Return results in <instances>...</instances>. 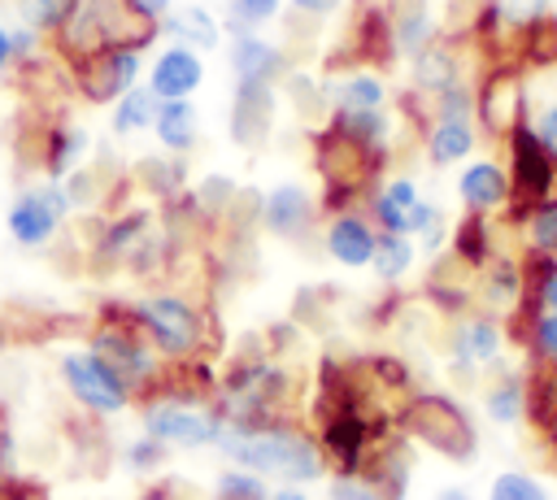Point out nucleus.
Listing matches in <instances>:
<instances>
[{"label":"nucleus","instance_id":"f257e3e1","mask_svg":"<svg viewBox=\"0 0 557 500\" xmlns=\"http://www.w3.org/2000/svg\"><path fill=\"white\" fill-rule=\"evenodd\" d=\"M213 448L222 457H231V465L252 470L261 478H278L287 487H300V483H313L326 474V457H322L318 439L292 417H274V422L244 426V430L222 426Z\"/></svg>","mask_w":557,"mask_h":500},{"label":"nucleus","instance_id":"f03ea898","mask_svg":"<svg viewBox=\"0 0 557 500\" xmlns=\"http://www.w3.org/2000/svg\"><path fill=\"white\" fill-rule=\"evenodd\" d=\"M396 430L409 443H422L448 461H474L479 452L474 417L461 409V400L444 391H409L396 409Z\"/></svg>","mask_w":557,"mask_h":500},{"label":"nucleus","instance_id":"7ed1b4c3","mask_svg":"<svg viewBox=\"0 0 557 500\" xmlns=\"http://www.w3.org/2000/svg\"><path fill=\"white\" fill-rule=\"evenodd\" d=\"M131 322L139 326V335L157 348L161 361H187V357H205L213 348L209 339V322L205 313L183 296V291H152L126 304Z\"/></svg>","mask_w":557,"mask_h":500},{"label":"nucleus","instance_id":"20e7f679","mask_svg":"<svg viewBox=\"0 0 557 500\" xmlns=\"http://www.w3.org/2000/svg\"><path fill=\"white\" fill-rule=\"evenodd\" d=\"M505 148H509V222H522L535 204L557 196V157L535 139V130L527 126V117L518 126L505 130Z\"/></svg>","mask_w":557,"mask_h":500},{"label":"nucleus","instance_id":"39448f33","mask_svg":"<svg viewBox=\"0 0 557 500\" xmlns=\"http://www.w3.org/2000/svg\"><path fill=\"white\" fill-rule=\"evenodd\" d=\"M139 422H144V435L161 439L165 448H183V452L213 448L222 435L218 409L209 400H183V396H144Z\"/></svg>","mask_w":557,"mask_h":500},{"label":"nucleus","instance_id":"423d86ee","mask_svg":"<svg viewBox=\"0 0 557 500\" xmlns=\"http://www.w3.org/2000/svg\"><path fill=\"white\" fill-rule=\"evenodd\" d=\"M57 374H61V387L70 391V400L78 409H87L91 417H117L131 409L135 391L91 352V348H70L57 357Z\"/></svg>","mask_w":557,"mask_h":500},{"label":"nucleus","instance_id":"0eeeda50","mask_svg":"<svg viewBox=\"0 0 557 500\" xmlns=\"http://www.w3.org/2000/svg\"><path fill=\"white\" fill-rule=\"evenodd\" d=\"M70 213H74V204H70L65 187L57 178H48L39 187L17 191V200L4 213V226L17 248H48L57 239V230L70 222Z\"/></svg>","mask_w":557,"mask_h":500},{"label":"nucleus","instance_id":"6e6552de","mask_svg":"<svg viewBox=\"0 0 557 500\" xmlns=\"http://www.w3.org/2000/svg\"><path fill=\"white\" fill-rule=\"evenodd\" d=\"M139 65H144L139 48H100L91 57L70 61V83L83 100L113 104L122 91H131L139 83Z\"/></svg>","mask_w":557,"mask_h":500},{"label":"nucleus","instance_id":"1a4fd4ad","mask_svg":"<svg viewBox=\"0 0 557 500\" xmlns=\"http://www.w3.org/2000/svg\"><path fill=\"white\" fill-rule=\"evenodd\" d=\"M505 343H509V330H505V322L500 317H492V313H461L457 317V326H453V335H448V365L461 374V378H479V370H487V365H496L500 361V352H505Z\"/></svg>","mask_w":557,"mask_h":500},{"label":"nucleus","instance_id":"9d476101","mask_svg":"<svg viewBox=\"0 0 557 500\" xmlns=\"http://www.w3.org/2000/svg\"><path fill=\"white\" fill-rule=\"evenodd\" d=\"M274 113H278V91L274 83H235V100H231V139L239 148H261L274 130Z\"/></svg>","mask_w":557,"mask_h":500},{"label":"nucleus","instance_id":"9b49d317","mask_svg":"<svg viewBox=\"0 0 557 500\" xmlns=\"http://www.w3.org/2000/svg\"><path fill=\"white\" fill-rule=\"evenodd\" d=\"M313 217H318V200L309 196V187H300V183H278V187H270V191L261 196V217H257V222L265 226V235L296 243L300 235H309Z\"/></svg>","mask_w":557,"mask_h":500},{"label":"nucleus","instance_id":"f8f14e48","mask_svg":"<svg viewBox=\"0 0 557 500\" xmlns=\"http://www.w3.org/2000/svg\"><path fill=\"white\" fill-rule=\"evenodd\" d=\"M205 83V61L196 48L187 43H165L157 57H152V70H148V87L157 100H191Z\"/></svg>","mask_w":557,"mask_h":500},{"label":"nucleus","instance_id":"ddd939ff","mask_svg":"<svg viewBox=\"0 0 557 500\" xmlns=\"http://www.w3.org/2000/svg\"><path fill=\"white\" fill-rule=\"evenodd\" d=\"M457 200H461L466 213H483V217L505 213L509 209V174H505V165L492 161V157H474L470 165H461Z\"/></svg>","mask_w":557,"mask_h":500},{"label":"nucleus","instance_id":"4468645a","mask_svg":"<svg viewBox=\"0 0 557 500\" xmlns=\"http://www.w3.org/2000/svg\"><path fill=\"white\" fill-rule=\"evenodd\" d=\"M374 243H379V230L366 213L357 209H339L331 222H326V235H322V248L335 265L344 270H366L370 257H374Z\"/></svg>","mask_w":557,"mask_h":500},{"label":"nucleus","instance_id":"2eb2a0df","mask_svg":"<svg viewBox=\"0 0 557 500\" xmlns=\"http://www.w3.org/2000/svg\"><path fill=\"white\" fill-rule=\"evenodd\" d=\"M483 313L492 317H513L527 300V278H522V257H492L483 270H479V287H474Z\"/></svg>","mask_w":557,"mask_h":500},{"label":"nucleus","instance_id":"dca6fc26","mask_svg":"<svg viewBox=\"0 0 557 500\" xmlns=\"http://www.w3.org/2000/svg\"><path fill=\"white\" fill-rule=\"evenodd\" d=\"M409 83L426 100L448 91L453 83H466V61H461L457 43L453 39H431L422 52H413L409 57Z\"/></svg>","mask_w":557,"mask_h":500},{"label":"nucleus","instance_id":"f3484780","mask_svg":"<svg viewBox=\"0 0 557 500\" xmlns=\"http://www.w3.org/2000/svg\"><path fill=\"white\" fill-rule=\"evenodd\" d=\"M418 204H422L418 183H413L409 174H392L387 183H379V187H374V196H370V217H374V226H379V230L409 235Z\"/></svg>","mask_w":557,"mask_h":500},{"label":"nucleus","instance_id":"a211bd4d","mask_svg":"<svg viewBox=\"0 0 557 500\" xmlns=\"http://www.w3.org/2000/svg\"><path fill=\"white\" fill-rule=\"evenodd\" d=\"M231 70H235V83H278V78H287V57H283V48H274L270 39L248 30V35L231 39Z\"/></svg>","mask_w":557,"mask_h":500},{"label":"nucleus","instance_id":"6ab92c4d","mask_svg":"<svg viewBox=\"0 0 557 500\" xmlns=\"http://www.w3.org/2000/svg\"><path fill=\"white\" fill-rule=\"evenodd\" d=\"M422 148H426V161L435 170L470 161V152L479 148V122L474 117H431L426 135H422Z\"/></svg>","mask_w":557,"mask_h":500},{"label":"nucleus","instance_id":"aec40b11","mask_svg":"<svg viewBox=\"0 0 557 500\" xmlns=\"http://www.w3.org/2000/svg\"><path fill=\"white\" fill-rule=\"evenodd\" d=\"M483 417L492 426L527 422V374L522 370H496L483 383Z\"/></svg>","mask_w":557,"mask_h":500},{"label":"nucleus","instance_id":"412c9836","mask_svg":"<svg viewBox=\"0 0 557 500\" xmlns=\"http://www.w3.org/2000/svg\"><path fill=\"white\" fill-rule=\"evenodd\" d=\"M387 22H392V48H396V57H413L431 39H440V22H435V13H431L426 0H396L392 13H387Z\"/></svg>","mask_w":557,"mask_h":500},{"label":"nucleus","instance_id":"4be33fe9","mask_svg":"<svg viewBox=\"0 0 557 500\" xmlns=\"http://www.w3.org/2000/svg\"><path fill=\"white\" fill-rule=\"evenodd\" d=\"M152 135L170 157H187L200 143V113L191 100H161L152 117Z\"/></svg>","mask_w":557,"mask_h":500},{"label":"nucleus","instance_id":"5701e85b","mask_svg":"<svg viewBox=\"0 0 557 500\" xmlns=\"http://www.w3.org/2000/svg\"><path fill=\"white\" fill-rule=\"evenodd\" d=\"M157 26H161V35H170V43H187V48H196V52H209V48L222 43V22H218L209 9H200V4L170 9Z\"/></svg>","mask_w":557,"mask_h":500},{"label":"nucleus","instance_id":"b1692460","mask_svg":"<svg viewBox=\"0 0 557 500\" xmlns=\"http://www.w3.org/2000/svg\"><path fill=\"white\" fill-rule=\"evenodd\" d=\"M83 152H87V130L74 126V122H57V126L44 130V143H39V170H44L48 178L61 183L70 170H78Z\"/></svg>","mask_w":557,"mask_h":500},{"label":"nucleus","instance_id":"393cba45","mask_svg":"<svg viewBox=\"0 0 557 500\" xmlns=\"http://www.w3.org/2000/svg\"><path fill=\"white\" fill-rule=\"evenodd\" d=\"M448 252L466 265V270H483L492 257H496V235H492V217H483V213H466L457 226H453V235H448Z\"/></svg>","mask_w":557,"mask_h":500},{"label":"nucleus","instance_id":"a878e982","mask_svg":"<svg viewBox=\"0 0 557 500\" xmlns=\"http://www.w3.org/2000/svg\"><path fill=\"white\" fill-rule=\"evenodd\" d=\"M331 109H387V83L374 70H348L326 87Z\"/></svg>","mask_w":557,"mask_h":500},{"label":"nucleus","instance_id":"bb28decb","mask_svg":"<svg viewBox=\"0 0 557 500\" xmlns=\"http://www.w3.org/2000/svg\"><path fill=\"white\" fill-rule=\"evenodd\" d=\"M157 96H152V87L148 83H135L131 91H122L117 100H113V135L117 139H131V135H139V130H152V117H157Z\"/></svg>","mask_w":557,"mask_h":500},{"label":"nucleus","instance_id":"cd10ccee","mask_svg":"<svg viewBox=\"0 0 557 500\" xmlns=\"http://www.w3.org/2000/svg\"><path fill=\"white\" fill-rule=\"evenodd\" d=\"M418 261V243L409 235H392V230H379V243H374V257H370V270L383 278V283H400Z\"/></svg>","mask_w":557,"mask_h":500},{"label":"nucleus","instance_id":"c85d7f7f","mask_svg":"<svg viewBox=\"0 0 557 500\" xmlns=\"http://www.w3.org/2000/svg\"><path fill=\"white\" fill-rule=\"evenodd\" d=\"M513 322H522V343L535 352V361H544V365H557V313L553 309H535V313H527V309H518L513 317H505V326H513Z\"/></svg>","mask_w":557,"mask_h":500},{"label":"nucleus","instance_id":"c756f323","mask_svg":"<svg viewBox=\"0 0 557 500\" xmlns=\"http://www.w3.org/2000/svg\"><path fill=\"white\" fill-rule=\"evenodd\" d=\"M135 174L144 178L148 196H157V200H174V196L183 191L187 165H183V157H170V161H161V157H144Z\"/></svg>","mask_w":557,"mask_h":500},{"label":"nucleus","instance_id":"7c9ffc66","mask_svg":"<svg viewBox=\"0 0 557 500\" xmlns=\"http://www.w3.org/2000/svg\"><path fill=\"white\" fill-rule=\"evenodd\" d=\"M518 226H522V239H527L531 252H548V257H557V196L544 200V204H535Z\"/></svg>","mask_w":557,"mask_h":500},{"label":"nucleus","instance_id":"2f4dec72","mask_svg":"<svg viewBox=\"0 0 557 500\" xmlns=\"http://www.w3.org/2000/svg\"><path fill=\"white\" fill-rule=\"evenodd\" d=\"M78 0H17L22 26H35L39 35H57L70 17H74Z\"/></svg>","mask_w":557,"mask_h":500},{"label":"nucleus","instance_id":"473e14b6","mask_svg":"<svg viewBox=\"0 0 557 500\" xmlns=\"http://www.w3.org/2000/svg\"><path fill=\"white\" fill-rule=\"evenodd\" d=\"M487 500H553L548 487L527 470H500L487 487Z\"/></svg>","mask_w":557,"mask_h":500},{"label":"nucleus","instance_id":"72a5a7b5","mask_svg":"<svg viewBox=\"0 0 557 500\" xmlns=\"http://www.w3.org/2000/svg\"><path fill=\"white\" fill-rule=\"evenodd\" d=\"M265 496H270L265 478L252 474V470H239V465L222 470L218 483H213V500H265Z\"/></svg>","mask_w":557,"mask_h":500},{"label":"nucleus","instance_id":"f704fd0d","mask_svg":"<svg viewBox=\"0 0 557 500\" xmlns=\"http://www.w3.org/2000/svg\"><path fill=\"white\" fill-rule=\"evenodd\" d=\"M196 209L200 213H209V222L213 217H222V213H231L235 209V200H239V187H235V178H226V174H209L200 187H196Z\"/></svg>","mask_w":557,"mask_h":500},{"label":"nucleus","instance_id":"c9c22d12","mask_svg":"<svg viewBox=\"0 0 557 500\" xmlns=\"http://www.w3.org/2000/svg\"><path fill=\"white\" fill-rule=\"evenodd\" d=\"M527 126H531L535 139L557 157V87H548L540 100L527 96Z\"/></svg>","mask_w":557,"mask_h":500},{"label":"nucleus","instance_id":"e433bc0d","mask_svg":"<svg viewBox=\"0 0 557 500\" xmlns=\"http://www.w3.org/2000/svg\"><path fill=\"white\" fill-rule=\"evenodd\" d=\"M278 4H283V0H231V22H226V30H231V35H248V30H257L261 22L278 17Z\"/></svg>","mask_w":557,"mask_h":500},{"label":"nucleus","instance_id":"4c0bfd02","mask_svg":"<svg viewBox=\"0 0 557 500\" xmlns=\"http://www.w3.org/2000/svg\"><path fill=\"white\" fill-rule=\"evenodd\" d=\"M496 4V13H500V22L518 35L522 26H531V22H540V17H548L553 13V4L557 0H492Z\"/></svg>","mask_w":557,"mask_h":500},{"label":"nucleus","instance_id":"58836bf2","mask_svg":"<svg viewBox=\"0 0 557 500\" xmlns=\"http://www.w3.org/2000/svg\"><path fill=\"white\" fill-rule=\"evenodd\" d=\"M165 457H170V448H165L161 439H152V435H144V439H131V443H126V452H122L126 470H139V474H148V470L165 465Z\"/></svg>","mask_w":557,"mask_h":500},{"label":"nucleus","instance_id":"ea45409f","mask_svg":"<svg viewBox=\"0 0 557 500\" xmlns=\"http://www.w3.org/2000/svg\"><path fill=\"white\" fill-rule=\"evenodd\" d=\"M326 500H379V491L370 487L366 474H335L326 483Z\"/></svg>","mask_w":557,"mask_h":500},{"label":"nucleus","instance_id":"a19ab883","mask_svg":"<svg viewBox=\"0 0 557 500\" xmlns=\"http://www.w3.org/2000/svg\"><path fill=\"white\" fill-rule=\"evenodd\" d=\"M135 17H144V22H161L165 13H170V0H122Z\"/></svg>","mask_w":557,"mask_h":500},{"label":"nucleus","instance_id":"79ce46f5","mask_svg":"<svg viewBox=\"0 0 557 500\" xmlns=\"http://www.w3.org/2000/svg\"><path fill=\"white\" fill-rule=\"evenodd\" d=\"M296 13H305V17H322V13H335L344 0H287Z\"/></svg>","mask_w":557,"mask_h":500},{"label":"nucleus","instance_id":"37998d69","mask_svg":"<svg viewBox=\"0 0 557 500\" xmlns=\"http://www.w3.org/2000/svg\"><path fill=\"white\" fill-rule=\"evenodd\" d=\"M13 70V30L0 22V74Z\"/></svg>","mask_w":557,"mask_h":500},{"label":"nucleus","instance_id":"c03bdc74","mask_svg":"<svg viewBox=\"0 0 557 500\" xmlns=\"http://www.w3.org/2000/svg\"><path fill=\"white\" fill-rule=\"evenodd\" d=\"M265 500H313V496H305L300 487H287V483H283V487H274Z\"/></svg>","mask_w":557,"mask_h":500},{"label":"nucleus","instance_id":"a18cd8bd","mask_svg":"<svg viewBox=\"0 0 557 500\" xmlns=\"http://www.w3.org/2000/svg\"><path fill=\"white\" fill-rule=\"evenodd\" d=\"M135 500H170V487H165V483H152V487H144Z\"/></svg>","mask_w":557,"mask_h":500},{"label":"nucleus","instance_id":"49530a36","mask_svg":"<svg viewBox=\"0 0 557 500\" xmlns=\"http://www.w3.org/2000/svg\"><path fill=\"white\" fill-rule=\"evenodd\" d=\"M435 500H474V496H470L466 487H444V491H440Z\"/></svg>","mask_w":557,"mask_h":500}]
</instances>
